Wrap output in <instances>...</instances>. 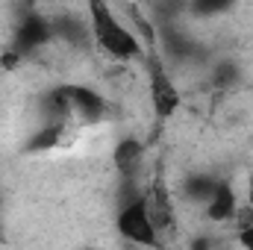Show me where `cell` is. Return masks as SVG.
<instances>
[{
    "label": "cell",
    "mask_w": 253,
    "mask_h": 250,
    "mask_svg": "<svg viewBox=\"0 0 253 250\" xmlns=\"http://www.w3.org/2000/svg\"><path fill=\"white\" fill-rule=\"evenodd\" d=\"M209 248H212V239H206V236H200V239L191 242V250H209Z\"/></svg>",
    "instance_id": "obj_13"
},
{
    "label": "cell",
    "mask_w": 253,
    "mask_h": 250,
    "mask_svg": "<svg viewBox=\"0 0 253 250\" xmlns=\"http://www.w3.org/2000/svg\"><path fill=\"white\" fill-rule=\"evenodd\" d=\"M236 236L245 250H253V177L251 188H248V200L239 206V215H236Z\"/></svg>",
    "instance_id": "obj_11"
},
{
    "label": "cell",
    "mask_w": 253,
    "mask_h": 250,
    "mask_svg": "<svg viewBox=\"0 0 253 250\" xmlns=\"http://www.w3.org/2000/svg\"><path fill=\"white\" fill-rule=\"evenodd\" d=\"M218 183H221V180H215L212 174H191L189 180L183 183V194H186L189 203H200V206H206V200L212 197V191H215Z\"/></svg>",
    "instance_id": "obj_10"
},
{
    "label": "cell",
    "mask_w": 253,
    "mask_h": 250,
    "mask_svg": "<svg viewBox=\"0 0 253 250\" xmlns=\"http://www.w3.org/2000/svg\"><path fill=\"white\" fill-rule=\"evenodd\" d=\"M115 230L124 242L135 245V248H159L162 245V239H159V233L150 221L144 188L138 186V180H124L121 183L118 209H115Z\"/></svg>",
    "instance_id": "obj_2"
},
{
    "label": "cell",
    "mask_w": 253,
    "mask_h": 250,
    "mask_svg": "<svg viewBox=\"0 0 253 250\" xmlns=\"http://www.w3.org/2000/svg\"><path fill=\"white\" fill-rule=\"evenodd\" d=\"M65 94H68V106H71V112H77V115L85 118V121H100V118L109 112L106 97H103L97 88H91V85L74 83V85H65Z\"/></svg>",
    "instance_id": "obj_6"
},
{
    "label": "cell",
    "mask_w": 253,
    "mask_h": 250,
    "mask_svg": "<svg viewBox=\"0 0 253 250\" xmlns=\"http://www.w3.org/2000/svg\"><path fill=\"white\" fill-rule=\"evenodd\" d=\"M144 200H147V212H150V221L162 236H171L177 233V212H174V197H171V188H168V177H165V165L159 162L150 183L144 186Z\"/></svg>",
    "instance_id": "obj_4"
},
{
    "label": "cell",
    "mask_w": 253,
    "mask_h": 250,
    "mask_svg": "<svg viewBox=\"0 0 253 250\" xmlns=\"http://www.w3.org/2000/svg\"><path fill=\"white\" fill-rule=\"evenodd\" d=\"M56 36H53V21H47V18H42V15H36V12H30V15H24L18 24H15V30H12V53L15 56H30V53H36V50H42L44 44H50Z\"/></svg>",
    "instance_id": "obj_5"
},
{
    "label": "cell",
    "mask_w": 253,
    "mask_h": 250,
    "mask_svg": "<svg viewBox=\"0 0 253 250\" xmlns=\"http://www.w3.org/2000/svg\"><path fill=\"white\" fill-rule=\"evenodd\" d=\"M83 250H97V248H83Z\"/></svg>",
    "instance_id": "obj_14"
},
{
    "label": "cell",
    "mask_w": 253,
    "mask_h": 250,
    "mask_svg": "<svg viewBox=\"0 0 253 250\" xmlns=\"http://www.w3.org/2000/svg\"><path fill=\"white\" fill-rule=\"evenodd\" d=\"M239 68L233 62H224V65H218L215 71H212V83L218 85V88H227V85H233V83H239Z\"/></svg>",
    "instance_id": "obj_12"
},
{
    "label": "cell",
    "mask_w": 253,
    "mask_h": 250,
    "mask_svg": "<svg viewBox=\"0 0 253 250\" xmlns=\"http://www.w3.org/2000/svg\"><path fill=\"white\" fill-rule=\"evenodd\" d=\"M62 132H65V124L62 121H44L42 129L36 135H30L27 141V150L30 153H42V150H53L59 141H62Z\"/></svg>",
    "instance_id": "obj_9"
},
{
    "label": "cell",
    "mask_w": 253,
    "mask_h": 250,
    "mask_svg": "<svg viewBox=\"0 0 253 250\" xmlns=\"http://www.w3.org/2000/svg\"><path fill=\"white\" fill-rule=\"evenodd\" d=\"M112 159H115V168L121 171V180H135L138 165H141V159H144V144H141L138 138H121V141L115 144Z\"/></svg>",
    "instance_id": "obj_8"
},
{
    "label": "cell",
    "mask_w": 253,
    "mask_h": 250,
    "mask_svg": "<svg viewBox=\"0 0 253 250\" xmlns=\"http://www.w3.org/2000/svg\"><path fill=\"white\" fill-rule=\"evenodd\" d=\"M85 15H88V30H91V44L100 53H106L115 62H138V59L144 62L141 39L135 36L129 24L118 18V12L109 3L94 0L85 6Z\"/></svg>",
    "instance_id": "obj_1"
},
{
    "label": "cell",
    "mask_w": 253,
    "mask_h": 250,
    "mask_svg": "<svg viewBox=\"0 0 253 250\" xmlns=\"http://www.w3.org/2000/svg\"><path fill=\"white\" fill-rule=\"evenodd\" d=\"M144 71H147V97H150V109L159 121H168L177 115V109L183 106V94L180 85L174 83L168 62L156 47H144Z\"/></svg>",
    "instance_id": "obj_3"
},
{
    "label": "cell",
    "mask_w": 253,
    "mask_h": 250,
    "mask_svg": "<svg viewBox=\"0 0 253 250\" xmlns=\"http://www.w3.org/2000/svg\"><path fill=\"white\" fill-rule=\"evenodd\" d=\"M239 206H242V200H239V194H236V188L230 186L227 180H221L215 191H212V197L206 200V218L212 221V224H230V221H236V215H239Z\"/></svg>",
    "instance_id": "obj_7"
}]
</instances>
